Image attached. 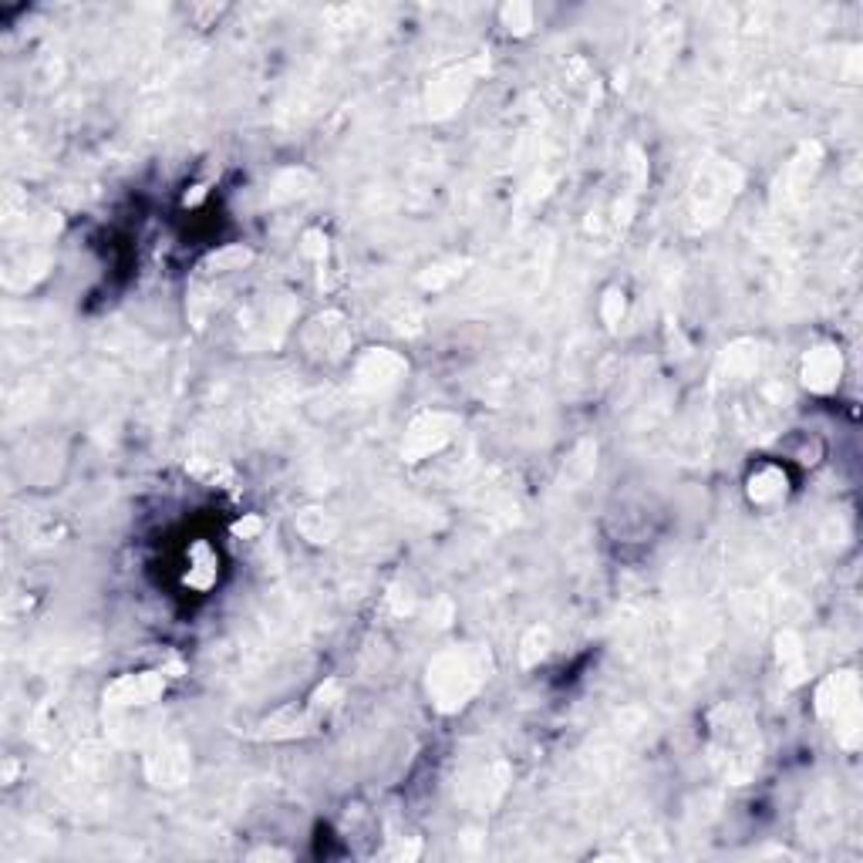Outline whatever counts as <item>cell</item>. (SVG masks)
<instances>
[{
  "label": "cell",
  "mask_w": 863,
  "mask_h": 863,
  "mask_svg": "<svg viewBox=\"0 0 863 863\" xmlns=\"http://www.w3.org/2000/svg\"><path fill=\"white\" fill-rule=\"evenodd\" d=\"M489 661L479 648H449L442 654H435L429 671H425V692H429V702L439 708V712H459L466 708L476 692L483 688V681L489 678Z\"/></svg>",
  "instance_id": "6da1fadb"
},
{
  "label": "cell",
  "mask_w": 863,
  "mask_h": 863,
  "mask_svg": "<svg viewBox=\"0 0 863 863\" xmlns=\"http://www.w3.org/2000/svg\"><path fill=\"white\" fill-rule=\"evenodd\" d=\"M816 712L837 732V742L843 749H857L860 742V681L853 671H837L823 678L816 688Z\"/></svg>",
  "instance_id": "7a4b0ae2"
},
{
  "label": "cell",
  "mask_w": 863,
  "mask_h": 863,
  "mask_svg": "<svg viewBox=\"0 0 863 863\" xmlns=\"http://www.w3.org/2000/svg\"><path fill=\"white\" fill-rule=\"evenodd\" d=\"M486 71V61L483 58H472V61H462V65L442 71L429 81L425 88V112L429 118H449L456 115L462 102H466L469 88L476 85V78Z\"/></svg>",
  "instance_id": "3957f363"
},
{
  "label": "cell",
  "mask_w": 863,
  "mask_h": 863,
  "mask_svg": "<svg viewBox=\"0 0 863 863\" xmlns=\"http://www.w3.org/2000/svg\"><path fill=\"white\" fill-rule=\"evenodd\" d=\"M459 435V419L449 412H422L408 422L405 442H402V456L408 462H422L432 459Z\"/></svg>",
  "instance_id": "277c9868"
},
{
  "label": "cell",
  "mask_w": 863,
  "mask_h": 863,
  "mask_svg": "<svg viewBox=\"0 0 863 863\" xmlns=\"http://www.w3.org/2000/svg\"><path fill=\"white\" fill-rule=\"evenodd\" d=\"M408 375V361L398 351L388 348H368L354 361V385L368 395H381L398 388Z\"/></svg>",
  "instance_id": "5b68a950"
},
{
  "label": "cell",
  "mask_w": 863,
  "mask_h": 863,
  "mask_svg": "<svg viewBox=\"0 0 863 863\" xmlns=\"http://www.w3.org/2000/svg\"><path fill=\"white\" fill-rule=\"evenodd\" d=\"M162 692H166V675L162 671H132V675H118L105 688V705L112 708L152 705Z\"/></svg>",
  "instance_id": "8992f818"
},
{
  "label": "cell",
  "mask_w": 863,
  "mask_h": 863,
  "mask_svg": "<svg viewBox=\"0 0 863 863\" xmlns=\"http://www.w3.org/2000/svg\"><path fill=\"white\" fill-rule=\"evenodd\" d=\"M843 375V354L833 344H816L803 358V385L813 395H830L840 385Z\"/></svg>",
  "instance_id": "52a82bcc"
},
{
  "label": "cell",
  "mask_w": 863,
  "mask_h": 863,
  "mask_svg": "<svg viewBox=\"0 0 863 863\" xmlns=\"http://www.w3.org/2000/svg\"><path fill=\"white\" fill-rule=\"evenodd\" d=\"M317 725H321V719H317V712L311 705H284L280 712H274L270 719H263L260 725V735L270 742H290V739H304V735H311Z\"/></svg>",
  "instance_id": "ba28073f"
},
{
  "label": "cell",
  "mask_w": 863,
  "mask_h": 863,
  "mask_svg": "<svg viewBox=\"0 0 863 863\" xmlns=\"http://www.w3.org/2000/svg\"><path fill=\"white\" fill-rule=\"evenodd\" d=\"M307 348L324 354V358H341V351L348 348V327L338 311H327L311 324L307 331Z\"/></svg>",
  "instance_id": "9c48e42d"
},
{
  "label": "cell",
  "mask_w": 863,
  "mask_h": 863,
  "mask_svg": "<svg viewBox=\"0 0 863 863\" xmlns=\"http://www.w3.org/2000/svg\"><path fill=\"white\" fill-rule=\"evenodd\" d=\"M786 496V472L779 466H759L749 476V499L756 506L779 503Z\"/></svg>",
  "instance_id": "30bf717a"
},
{
  "label": "cell",
  "mask_w": 863,
  "mask_h": 863,
  "mask_svg": "<svg viewBox=\"0 0 863 863\" xmlns=\"http://www.w3.org/2000/svg\"><path fill=\"white\" fill-rule=\"evenodd\" d=\"M294 523H297V533H301L304 540L317 543V547L338 537V520H334L327 510H321V506H307V510L297 513Z\"/></svg>",
  "instance_id": "8fae6325"
},
{
  "label": "cell",
  "mask_w": 863,
  "mask_h": 863,
  "mask_svg": "<svg viewBox=\"0 0 863 863\" xmlns=\"http://www.w3.org/2000/svg\"><path fill=\"white\" fill-rule=\"evenodd\" d=\"M311 186H314V176L307 169H280L274 176V183H270L267 199L270 203H294V199L311 193Z\"/></svg>",
  "instance_id": "7c38bea8"
},
{
  "label": "cell",
  "mask_w": 863,
  "mask_h": 863,
  "mask_svg": "<svg viewBox=\"0 0 863 863\" xmlns=\"http://www.w3.org/2000/svg\"><path fill=\"white\" fill-rule=\"evenodd\" d=\"M776 658L793 685L806 678V651H803V641H799L793 631H783L776 638Z\"/></svg>",
  "instance_id": "4fadbf2b"
},
{
  "label": "cell",
  "mask_w": 863,
  "mask_h": 863,
  "mask_svg": "<svg viewBox=\"0 0 863 863\" xmlns=\"http://www.w3.org/2000/svg\"><path fill=\"white\" fill-rule=\"evenodd\" d=\"M462 267H466V260L435 263V267H429L425 274H419V287H425V290H445V287L452 284V280L462 277Z\"/></svg>",
  "instance_id": "5bb4252c"
},
{
  "label": "cell",
  "mask_w": 863,
  "mask_h": 863,
  "mask_svg": "<svg viewBox=\"0 0 863 863\" xmlns=\"http://www.w3.org/2000/svg\"><path fill=\"white\" fill-rule=\"evenodd\" d=\"M341 702H344V681L327 678L324 685H317V692L311 695V702H307V705L317 712V719H324V715H331Z\"/></svg>",
  "instance_id": "9a60e30c"
},
{
  "label": "cell",
  "mask_w": 863,
  "mask_h": 863,
  "mask_svg": "<svg viewBox=\"0 0 863 863\" xmlns=\"http://www.w3.org/2000/svg\"><path fill=\"white\" fill-rule=\"evenodd\" d=\"M547 654H550V628H540L537 624V628L526 631L520 661H523V668H533V665H540Z\"/></svg>",
  "instance_id": "2e32d148"
},
{
  "label": "cell",
  "mask_w": 863,
  "mask_h": 863,
  "mask_svg": "<svg viewBox=\"0 0 863 863\" xmlns=\"http://www.w3.org/2000/svg\"><path fill=\"white\" fill-rule=\"evenodd\" d=\"M499 21L510 34H530L533 31V7L530 4H506L499 11Z\"/></svg>",
  "instance_id": "e0dca14e"
},
{
  "label": "cell",
  "mask_w": 863,
  "mask_h": 863,
  "mask_svg": "<svg viewBox=\"0 0 863 863\" xmlns=\"http://www.w3.org/2000/svg\"><path fill=\"white\" fill-rule=\"evenodd\" d=\"M250 260H253L250 250H243V247H226V250H220V253H213L210 267H216V274H223V270H243Z\"/></svg>",
  "instance_id": "ac0fdd59"
},
{
  "label": "cell",
  "mask_w": 863,
  "mask_h": 863,
  "mask_svg": "<svg viewBox=\"0 0 863 863\" xmlns=\"http://www.w3.org/2000/svg\"><path fill=\"white\" fill-rule=\"evenodd\" d=\"M624 290H617V287H611L607 290V297H604V307H601V314H604V324H611V327H617L621 324V317H624Z\"/></svg>",
  "instance_id": "d6986e66"
},
{
  "label": "cell",
  "mask_w": 863,
  "mask_h": 863,
  "mask_svg": "<svg viewBox=\"0 0 863 863\" xmlns=\"http://www.w3.org/2000/svg\"><path fill=\"white\" fill-rule=\"evenodd\" d=\"M233 530H236V533H243V537H253V533L260 530V520H243V523H236Z\"/></svg>",
  "instance_id": "ffe728a7"
}]
</instances>
